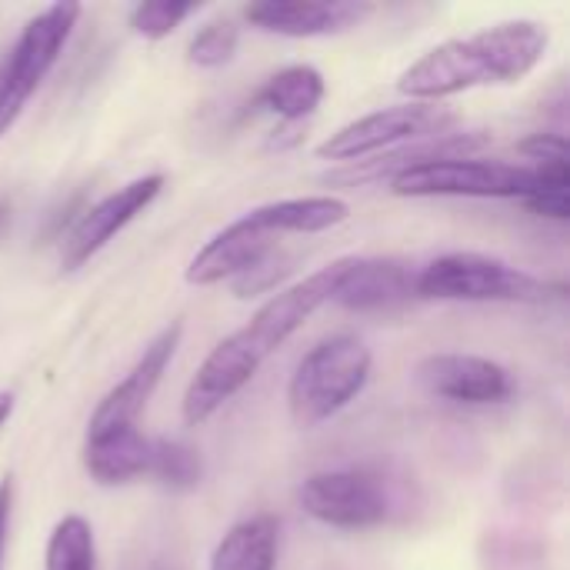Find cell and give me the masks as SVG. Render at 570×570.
Returning a JSON list of instances; mask_svg holds the SVG:
<instances>
[{
  "instance_id": "obj_1",
  "label": "cell",
  "mask_w": 570,
  "mask_h": 570,
  "mask_svg": "<svg viewBox=\"0 0 570 570\" xmlns=\"http://www.w3.org/2000/svg\"><path fill=\"white\" fill-rule=\"evenodd\" d=\"M337 274H341V261L277 291L261 311H254V317L240 331L224 337L204 357V364L197 367V374L184 391V404H180L184 424L197 428L210 421L227 401H234L254 381L264 361L277 347H284L324 304H331Z\"/></svg>"
},
{
  "instance_id": "obj_2",
  "label": "cell",
  "mask_w": 570,
  "mask_h": 570,
  "mask_svg": "<svg viewBox=\"0 0 570 570\" xmlns=\"http://www.w3.org/2000/svg\"><path fill=\"white\" fill-rule=\"evenodd\" d=\"M551 33L544 23L518 17L454 37L417 57L397 80V90L417 104H441L474 87L521 83L548 57Z\"/></svg>"
},
{
  "instance_id": "obj_3",
  "label": "cell",
  "mask_w": 570,
  "mask_h": 570,
  "mask_svg": "<svg viewBox=\"0 0 570 570\" xmlns=\"http://www.w3.org/2000/svg\"><path fill=\"white\" fill-rule=\"evenodd\" d=\"M374 357L354 334H334L314 344L291 374L287 411L297 428H317L357 401L371 381Z\"/></svg>"
},
{
  "instance_id": "obj_4",
  "label": "cell",
  "mask_w": 570,
  "mask_h": 570,
  "mask_svg": "<svg viewBox=\"0 0 570 570\" xmlns=\"http://www.w3.org/2000/svg\"><path fill=\"white\" fill-rule=\"evenodd\" d=\"M414 297L464 304H544L551 301V284L501 257L454 250L434 257L414 274Z\"/></svg>"
},
{
  "instance_id": "obj_5",
  "label": "cell",
  "mask_w": 570,
  "mask_h": 570,
  "mask_svg": "<svg viewBox=\"0 0 570 570\" xmlns=\"http://www.w3.org/2000/svg\"><path fill=\"white\" fill-rule=\"evenodd\" d=\"M397 197H481V200H524L534 187L528 164L488 157H441L397 170L391 180Z\"/></svg>"
},
{
  "instance_id": "obj_6",
  "label": "cell",
  "mask_w": 570,
  "mask_h": 570,
  "mask_svg": "<svg viewBox=\"0 0 570 570\" xmlns=\"http://www.w3.org/2000/svg\"><path fill=\"white\" fill-rule=\"evenodd\" d=\"M80 7L77 3H53L27 20L17 43L0 63V137L20 120L23 107L43 83V77L53 70L57 57L63 53L73 27H77Z\"/></svg>"
},
{
  "instance_id": "obj_7",
  "label": "cell",
  "mask_w": 570,
  "mask_h": 570,
  "mask_svg": "<svg viewBox=\"0 0 570 570\" xmlns=\"http://www.w3.org/2000/svg\"><path fill=\"white\" fill-rule=\"evenodd\" d=\"M454 124H458V114L441 104H417V100L394 104V107H381L374 114H364V117L337 127L317 147V157L341 160V164L371 160V157L391 154L397 147L428 140V137L454 134Z\"/></svg>"
},
{
  "instance_id": "obj_8",
  "label": "cell",
  "mask_w": 570,
  "mask_h": 570,
  "mask_svg": "<svg viewBox=\"0 0 570 570\" xmlns=\"http://www.w3.org/2000/svg\"><path fill=\"white\" fill-rule=\"evenodd\" d=\"M297 504L307 518L337 531L381 528L394 514V498L387 484L364 468L311 474L297 488Z\"/></svg>"
},
{
  "instance_id": "obj_9",
  "label": "cell",
  "mask_w": 570,
  "mask_h": 570,
  "mask_svg": "<svg viewBox=\"0 0 570 570\" xmlns=\"http://www.w3.org/2000/svg\"><path fill=\"white\" fill-rule=\"evenodd\" d=\"M164 190V174H147L137 177L124 187H117L114 194H107L104 200H97L94 207H87L77 224L67 230L63 244H60V267L63 271H77L83 267L94 254H100L137 214H144L157 194Z\"/></svg>"
},
{
  "instance_id": "obj_10",
  "label": "cell",
  "mask_w": 570,
  "mask_h": 570,
  "mask_svg": "<svg viewBox=\"0 0 570 570\" xmlns=\"http://www.w3.org/2000/svg\"><path fill=\"white\" fill-rule=\"evenodd\" d=\"M180 334L184 327L180 324H170L164 327L147 347L144 354L137 357V364L124 374L120 384H114L100 404L94 407L90 421H87V438H104V434H114V431H127V428H137V417L144 414V407L150 404L167 364L174 361L177 354V344H180Z\"/></svg>"
},
{
  "instance_id": "obj_11",
  "label": "cell",
  "mask_w": 570,
  "mask_h": 570,
  "mask_svg": "<svg viewBox=\"0 0 570 570\" xmlns=\"http://www.w3.org/2000/svg\"><path fill=\"white\" fill-rule=\"evenodd\" d=\"M414 381L431 397L471 407L504 404L514 397L511 371L481 354H431L414 367Z\"/></svg>"
},
{
  "instance_id": "obj_12",
  "label": "cell",
  "mask_w": 570,
  "mask_h": 570,
  "mask_svg": "<svg viewBox=\"0 0 570 570\" xmlns=\"http://www.w3.org/2000/svg\"><path fill=\"white\" fill-rule=\"evenodd\" d=\"M274 254H277V234H271L254 217V210H247L244 217H237L234 224H227L224 230H217L190 257L184 277L194 287H214V284L244 277L247 271H254L257 264H264Z\"/></svg>"
},
{
  "instance_id": "obj_13",
  "label": "cell",
  "mask_w": 570,
  "mask_h": 570,
  "mask_svg": "<svg viewBox=\"0 0 570 570\" xmlns=\"http://www.w3.org/2000/svg\"><path fill=\"white\" fill-rule=\"evenodd\" d=\"M371 13L367 3L351 0H257L244 10V17L264 30L281 37H327L357 27Z\"/></svg>"
},
{
  "instance_id": "obj_14",
  "label": "cell",
  "mask_w": 570,
  "mask_h": 570,
  "mask_svg": "<svg viewBox=\"0 0 570 570\" xmlns=\"http://www.w3.org/2000/svg\"><path fill=\"white\" fill-rule=\"evenodd\" d=\"M414 297L411 271L394 257H341V274L331 304L357 314L387 311Z\"/></svg>"
},
{
  "instance_id": "obj_15",
  "label": "cell",
  "mask_w": 570,
  "mask_h": 570,
  "mask_svg": "<svg viewBox=\"0 0 570 570\" xmlns=\"http://www.w3.org/2000/svg\"><path fill=\"white\" fill-rule=\"evenodd\" d=\"M154 448H157V438H147L137 428L114 431L104 438H83V468L104 488L144 481V478L150 481Z\"/></svg>"
},
{
  "instance_id": "obj_16",
  "label": "cell",
  "mask_w": 570,
  "mask_h": 570,
  "mask_svg": "<svg viewBox=\"0 0 570 570\" xmlns=\"http://www.w3.org/2000/svg\"><path fill=\"white\" fill-rule=\"evenodd\" d=\"M327 94L324 73L311 63H294L277 70L254 97V110L274 114L281 124H301L317 114L321 100Z\"/></svg>"
},
{
  "instance_id": "obj_17",
  "label": "cell",
  "mask_w": 570,
  "mask_h": 570,
  "mask_svg": "<svg viewBox=\"0 0 570 570\" xmlns=\"http://www.w3.org/2000/svg\"><path fill=\"white\" fill-rule=\"evenodd\" d=\"M254 217L277 237L284 234H324L351 217L347 200L331 194H311V197H284L254 207Z\"/></svg>"
},
{
  "instance_id": "obj_18",
  "label": "cell",
  "mask_w": 570,
  "mask_h": 570,
  "mask_svg": "<svg viewBox=\"0 0 570 570\" xmlns=\"http://www.w3.org/2000/svg\"><path fill=\"white\" fill-rule=\"evenodd\" d=\"M281 524L271 514L234 524L214 548L210 570H274L277 568Z\"/></svg>"
},
{
  "instance_id": "obj_19",
  "label": "cell",
  "mask_w": 570,
  "mask_h": 570,
  "mask_svg": "<svg viewBox=\"0 0 570 570\" xmlns=\"http://www.w3.org/2000/svg\"><path fill=\"white\" fill-rule=\"evenodd\" d=\"M43 570H97V541L87 518L67 514L53 524L43 551Z\"/></svg>"
},
{
  "instance_id": "obj_20",
  "label": "cell",
  "mask_w": 570,
  "mask_h": 570,
  "mask_svg": "<svg viewBox=\"0 0 570 570\" xmlns=\"http://www.w3.org/2000/svg\"><path fill=\"white\" fill-rule=\"evenodd\" d=\"M534 170V187L524 197V204L538 214V217H551V220H568L570 217V160L564 157H551V160H538L528 164Z\"/></svg>"
},
{
  "instance_id": "obj_21",
  "label": "cell",
  "mask_w": 570,
  "mask_h": 570,
  "mask_svg": "<svg viewBox=\"0 0 570 570\" xmlns=\"http://www.w3.org/2000/svg\"><path fill=\"white\" fill-rule=\"evenodd\" d=\"M204 478V464H200V454L180 441H170V438H157V448H154V471H150V481L167 488V491H194Z\"/></svg>"
},
{
  "instance_id": "obj_22",
  "label": "cell",
  "mask_w": 570,
  "mask_h": 570,
  "mask_svg": "<svg viewBox=\"0 0 570 570\" xmlns=\"http://www.w3.org/2000/svg\"><path fill=\"white\" fill-rule=\"evenodd\" d=\"M237 47H240V27L234 20H210L190 37L187 60L200 70H217L234 60Z\"/></svg>"
},
{
  "instance_id": "obj_23",
  "label": "cell",
  "mask_w": 570,
  "mask_h": 570,
  "mask_svg": "<svg viewBox=\"0 0 570 570\" xmlns=\"http://www.w3.org/2000/svg\"><path fill=\"white\" fill-rule=\"evenodd\" d=\"M190 13H197V3H170V0H147L130 10V27L134 33L147 40H160L174 33Z\"/></svg>"
},
{
  "instance_id": "obj_24",
  "label": "cell",
  "mask_w": 570,
  "mask_h": 570,
  "mask_svg": "<svg viewBox=\"0 0 570 570\" xmlns=\"http://www.w3.org/2000/svg\"><path fill=\"white\" fill-rule=\"evenodd\" d=\"M10 514H13V478H0V570L7 554V538H10Z\"/></svg>"
},
{
  "instance_id": "obj_25",
  "label": "cell",
  "mask_w": 570,
  "mask_h": 570,
  "mask_svg": "<svg viewBox=\"0 0 570 570\" xmlns=\"http://www.w3.org/2000/svg\"><path fill=\"white\" fill-rule=\"evenodd\" d=\"M10 414H13V394L10 391H0V428L10 421Z\"/></svg>"
},
{
  "instance_id": "obj_26",
  "label": "cell",
  "mask_w": 570,
  "mask_h": 570,
  "mask_svg": "<svg viewBox=\"0 0 570 570\" xmlns=\"http://www.w3.org/2000/svg\"><path fill=\"white\" fill-rule=\"evenodd\" d=\"M7 220H10V204H7V200L0 197V230L7 227Z\"/></svg>"
}]
</instances>
